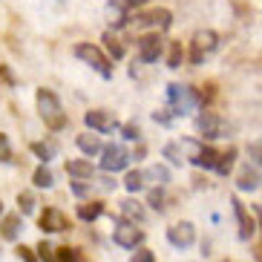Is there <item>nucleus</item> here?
I'll return each mask as SVG.
<instances>
[{"label":"nucleus","instance_id":"f257e3e1","mask_svg":"<svg viewBox=\"0 0 262 262\" xmlns=\"http://www.w3.org/2000/svg\"><path fill=\"white\" fill-rule=\"evenodd\" d=\"M35 104H38V116L40 121L47 124L52 133H61L67 127V113L61 107V98L52 93V90H43L40 86L38 93H35Z\"/></svg>","mask_w":262,"mask_h":262},{"label":"nucleus","instance_id":"f03ea898","mask_svg":"<svg viewBox=\"0 0 262 262\" xmlns=\"http://www.w3.org/2000/svg\"><path fill=\"white\" fill-rule=\"evenodd\" d=\"M196 107H199V93L193 86H187V84H170L167 86V110L176 118L193 113Z\"/></svg>","mask_w":262,"mask_h":262},{"label":"nucleus","instance_id":"7ed1b4c3","mask_svg":"<svg viewBox=\"0 0 262 262\" xmlns=\"http://www.w3.org/2000/svg\"><path fill=\"white\" fill-rule=\"evenodd\" d=\"M75 58H78V61H84L86 67H93L104 81L113 78V61H110L107 55H104V49L95 47V43H86V40L75 43Z\"/></svg>","mask_w":262,"mask_h":262},{"label":"nucleus","instance_id":"20e7f679","mask_svg":"<svg viewBox=\"0 0 262 262\" xmlns=\"http://www.w3.org/2000/svg\"><path fill=\"white\" fill-rule=\"evenodd\" d=\"M179 144H182V150H185V156H187V162H190V164L205 167V170H216L219 156H222V153H216L213 147L202 144V141H196V139H182Z\"/></svg>","mask_w":262,"mask_h":262},{"label":"nucleus","instance_id":"39448f33","mask_svg":"<svg viewBox=\"0 0 262 262\" xmlns=\"http://www.w3.org/2000/svg\"><path fill=\"white\" fill-rule=\"evenodd\" d=\"M196 133H199L202 139H208V141L228 139V133H231V124L225 121L222 116H216V113L202 110L199 116H196Z\"/></svg>","mask_w":262,"mask_h":262},{"label":"nucleus","instance_id":"423d86ee","mask_svg":"<svg viewBox=\"0 0 262 262\" xmlns=\"http://www.w3.org/2000/svg\"><path fill=\"white\" fill-rule=\"evenodd\" d=\"M219 47V35L213 29H199L190 40V63H202L210 52H216Z\"/></svg>","mask_w":262,"mask_h":262},{"label":"nucleus","instance_id":"0eeeda50","mask_svg":"<svg viewBox=\"0 0 262 262\" xmlns=\"http://www.w3.org/2000/svg\"><path fill=\"white\" fill-rule=\"evenodd\" d=\"M130 162H133V156L124 144H107L101 150V170L104 173H118V170H124Z\"/></svg>","mask_w":262,"mask_h":262},{"label":"nucleus","instance_id":"6e6552de","mask_svg":"<svg viewBox=\"0 0 262 262\" xmlns=\"http://www.w3.org/2000/svg\"><path fill=\"white\" fill-rule=\"evenodd\" d=\"M136 49H139V61L141 63H156L164 52V40H162L159 32H144V35L139 38V43H136Z\"/></svg>","mask_w":262,"mask_h":262},{"label":"nucleus","instance_id":"1a4fd4ad","mask_svg":"<svg viewBox=\"0 0 262 262\" xmlns=\"http://www.w3.org/2000/svg\"><path fill=\"white\" fill-rule=\"evenodd\" d=\"M231 205H233V219H236V228H239V231H236L239 239H242V242H251V236L256 233V228H259V225H256V219L251 216V210L242 205V199H239V196H233Z\"/></svg>","mask_w":262,"mask_h":262},{"label":"nucleus","instance_id":"9d476101","mask_svg":"<svg viewBox=\"0 0 262 262\" xmlns=\"http://www.w3.org/2000/svg\"><path fill=\"white\" fill-rule=\"evenodd\" d=\"M113 242H116L118 248L136 251V248L144 242V231H141V228H136L133 222H121V219H118V228L113 231Z\"/></svg>","mask_w":262,"mask_h":262},{"label":"nucleus","instance_id":"9b49d317","mask_svg":"<svg viewBox=\"0 0 262 262\" xmlns=\"http://www.w3.org/2000/svg\"><path fill=\"white\" fill-rule=\"evenodd\" d=\"M38 225H40L43 233H63V231L72 228L70 219H67V213L58 210V208H43V213L38 216Z\"/></svg>","mask_w":262,"mask_h":262},{"label":"nucleus","instance_id":"f8f14e48","mask_svg":"<svg viewBox=\"0 0 262 262\" xmlns=\"http://www.w3.org/2000/svg\"><path fill=\"white\" fill-rule=\"evenodd\" d=\"M136 26H153L156 32H164L173 26V15H170V9H150V12H139L136 15Z\"/></svg>","mask_w":262,"mask_h":262},{"label":"nucleus","instance_id":"ddd939ff","mask_svg":"<svg viewBox=\"0 0 262 262\" xmlns=\"http://www.w3.org/2000/svg\"><path fill=\"white\" fill-rule=\"evenodd\" d=\"M167 242L173 248H179V251H185V248H190L193 242H196V228H193V222H176L167 228Z\"/></svg>","mask_w":262,"mask_h":262},{"label":"nucleus","instance_id":"4468645a","mask_svg":"<svg viewBox=\"0 0 262 262\" xmlns=\"http://www.w3.org/2000/svg\"><path fill=\"white\" fill-rule=\"evenodd\" d=\"M84 124L90 127V130H95V133L118 130V121L113 118V113H107V110H90V113H84Z\"/></svg>","mask_w":262,"mask_h":262},{"label":"nucleus","instance_id":"2eb2a0df","mask_svg":"<svg viewBox=\"0 0 262 262\" xmlns=\"http://www.w3.org/2000/svg\"><path fill=\"white\" fill-rule=\"evenodd\" d=\"M259 185H262V170L256 167V164H242V170L236 173V187L239 190L251 193V190H259Z\"/></svg>","mask_w":262,"mask_h":262},{"label":"nucleus","instance_id":"dca6fc26","mask_svg":"<svg viewBox=\"0 0 262 262\" xmlns=\"http://www.w3.org/2000/svg\"><path fill=\"white\" fill-rule=\"evenodd\" d=\"M24 231V216L20 213H6L3 216V222H0V236L9 239V242H15Z\"/></svg>","mask_w":262,"mask_h":262},{"label":"nucleus","instance_id":"f3484780","mask_svg":"<svg viewBox=\"0 0 262 262\" xmlns=\"http://www.w3.org/2000/svg\"><path fill=\"white\" fill-rule=\"evenodd\" d=\"M67 173H70L72 179H93L95 167L90 164V159H70V162H67Z\"/></svg>","mask_w":262,"mask_h":262},{"label":"nucleus","instance_id":"a211bd4d","mask_svg":"<svg viewBox=\"0 0 262 262\" xmlns=\"http://www.w3.org/2000/svg\"><path fill=\"white\" fill-rule=\"evenodd\" d=\"M75 144H78V150H81L84 156H90V159L104 150V147H101V139H98V136H93V133H81V136L75 139Z\"/></svg>","mask_w":262,"mask_h":262},{"label":"nucleus","instance_id":"6ab92c4d","mask_svg":"<svg viewBox=\"0 0 262 262\" xmlns=\"http://www.w3.org/2000/svg\"><path fill=\"white\" fill-rule=\"evenodd\" d=\"M121 216H127V219L136 225V222H144L147 219V210H144V205H141L139 199H124L121 202Z\"/></svg>","mask_w":262,"mask_h":262},{"label":"nucleus","instance_id":"aec40b11","mask_svg":"<svg viewBox=\"0 0 262 262\" xmlns=\"http://www.w3.org/2000/svg\"><path fill=\"white\" fill-rule=\"evenodd\" d=\"M144 182L153 187H164L170 182V170L164 167V164H153V167L144 170Z\"/></svg>","mask_w":262,"mask_h":262},{"label":"nucleus","instance_id":"412c9836","mask_svg":"<svg viewBox=\"0 0 262 262\" xmlns=\"http://www.w3.org/2000/svg\"><path fill=\"white\" fill-rule=\"evenodd\" d=\"M101 213H104V202H98V199L78 205V219H81V222H95Z\"/></svg>","mask_w":262,"mask_h":262},{"label":"nucleus","instance_id":"4be33fe9","mask_svg":"<svg viewBox=\"0 0 262 262\" xmlns=\"http://www.w3.org/2000/svg\"><path fill=\"white\" fill-rule=\"evenodd\" d=\"M29 150H32L35 156H38V159H40L43 164L52 162L55 156H58V144H55V141H32Z\"/></svg>","mask_w":262,"mask_h":262},{"label":"nucleus","instance_id":"5701e85b","mask_svg":"<svg viewBox=\"0 0 262 262\" xmlns=\"http://www.w3.org/2000/svg\"><path fill=\"white\" fill-rule=\"evenodd\" d=\"M101 43H104V49H107V55L113 58V61H121L124 58V47H121V40L113 35V32H104L101 35Z\"/></svg>","mask_w":262,"mask_h":262},{"label":"nucleus","instance_id":"b1692460","mask_svg":"<svg viewBox=\"0 0 262 262\" xmlns=\"http://www.w3.org/2000/svg\"><path fill=\"white\" fill-rule=\"evenodd\" d=\"M162 156H164V159H170V164H176V167H182V164L187 162V156H185V150H182V144H179V141L164 144L162 147Z\"/></svg>","mask_w":262,"mask_h":262},{"label":"nucleus","instance_id":"393cba45","mask_svg":"<svg viewBox=\"0 0 262 262\" xmlns=\"http://www.w3.org/2000/svg\"><path fill=\"white\" fill-rule=\"evenodd\" d=\"M32 185L35 187H43V190H49V187L55 185V176H52V170L47 167V164H40L35 173H32Z\"/></svg>","mask_w":262,"mask_h":262},{"label":"nucleus","instance_id":"a878e982","mask_svg":"<svg viewBox=\"0 0 262 262\" xmlns=\"http://www.w3.org/2000/svg\"><path fill=\"white\" fill-rule=\"evenodd\" d=\"M35 205H38V202H35V193H32V190H20V193H17V213H20V216H32V213H35Z\"/></svg>","mask_w":262,"mask_h":262},{"label":"nucleus","instance_id":"bb28decb","mask_svg":"<svg viewBox=\"0 0 262 262\" xmlns=\"http://www.w3.org/2000/svg\"><path fill=\"white\" fill-rule=\"evenodd\" d=\"M233 162H236V147H228L222 156H219V164H216V173L219 176H231Z\"/></svg>","mask_w":262,"mask_h":262},{"label":"nucleus","instance_id":"cd10ccee","mask_svg":"<svg viewBox=\"0 0 262 262\" xmlns=\"http://www.w3.org/2000/svg\"><path fill=\"white\" fill-rule=\"evenodd\" d=\"M167 47H170L167 67H170V70H179V67H182V61H185V47H182V40H170Z\"/></svg>","mask_w":262,"mask_h":262},{"label":"nucleus","instance_id":"c85d7f7f","mask_svg":"<svg viewBox=\"0 0 262 262\" xmlns=\"http://www.w3.org/2000/svg\"><path fill=\"white\" fill-rule=\"evenodd\" d=\"M144 170H130L127 176H124V187H127V193H139L144 190Z\"/></svg>","mask_w":262,"mask_h":262},{"label":"nucleus","instance_id":"c756f323","mask_svg":"<svg viewBox=\"0 0 262 262\" xmlns=\"http://www.w3.org/2000/svg\"><path fill=\"white\" fill-rule=\"evenodd\" d=\"M35 251H38V259H43V262H61L58 259V248L52 242H47V239H40L38 245H35Z\"/></svg>","mask_w":262,"mask_h":262},{"label":"nucleus","instance_id":"7c9ffc66","mask_svg":"<svg viewBox=\"0 0 262 262\" xmlns=\"http://www.w3.org/2000/svg\"><path fill=\"white\" fill-rule=\"evenodd\" d=\"M107 15H110V24H113V26H124V24H127V12L118 6L116 0H110V3H107Z\"/></svg>","mask_w":262,"mask_h":262},{"label":"nucleus","instance_id":"2f4dec72","mask_svg":"<svg viewBox=\"0 0 262 262\" xmlns=\"http://www.w3.org/2000/svg\"><path fill=\"white\" fill-rule=\"evenodd\" d=\"M164 202H167V196H164V187H153V190L147 193V205H150L153 210H159V213L164 210Z\"/></svg>","mask_w":262,"mask_h":262},{"label":"nucleus","instance_id":"473e14b6","mask_svg":"<svg viewBox=\"0 0 262 262\" xmlns=\"http://www.w3.org/2000/svg\"><path fill=\"white\" fill-rule=\"evenodd\" d=\"M95 187H98V185H95L93 179H75V182H72V193H75V196H81V199H84V196H90Z\"/></svg>","mask_w":262,"mask_h":262},{"label":"nucleus","instance_id":"72a5a7b5","mask_svg":"<svg viewBox=\"0 0 262 262\" xmlns=\"http://www.w3.org/2000/svg\"><path fill=\"white\" fill-rule=\"evenodd\" d=\"M58 259L61 262H86L78 248H58Z\"/></svg>","mask_w":262,"mask_h":262},{"label":"nucleus","instance_id":"f704fd0d","mask_svg":"<svg viewBox=\"0 0 262 262\" xmlns=\"http://www.w3.org/2000/svg\"><path fill=\"white\" fill-rule=\"evenodd\" d=\"M248 159H251V164H256V167L262 170V139L248 144Z\"/></svg>","mask_w":262,"mask_h":262},{"label":"nucleus","instance_id":"c9c22d12","mask_svg":"<svg viewBox=\"0 0 262 262\" xmlns=\"http://www.w3.org/2000/svg\"><path fill=\"white\" fill-rule=\"evenodd\" d=\"M121 139H127V141H139V139H141V130H139V124H136V121L124 124V127H121Z\"/></svg>","mask_w":262,"mask_h":262},{"label":"nucleus","instance_id":"e433bc0d","mask_svg":"<svg viewBox=\"0 0 262 262\" xmlns=\"http://www.w3.org/2000/svg\"><path fill=\"white\" fill-rule=\"evenodd\" d=\"M173 113H170V110H156L153 113V121H159V124H173Z\"/></svg>","mask_w":262,"mask_h":262},{"label":"nucleus","instance_id":"4c0bfd02","mask_svg":"<svg viewBox=\"0 0 262 262\" xmlns=\"http://www.w3.org/2000/svg\"><path fill=\"white\" fill-rule=\"evenodd\" d=\"M130 262H156L153 259V251H147V248H139L136 254H133V259Z\"/></svg>","mask_w":262,"mask_h":262},{"label":"nucleus","instance_id":"58836bf2","mask_svg":"<svg viewBox=\"0 0 262 262\" xmlns=\"http://www.w3.org/2000/svg\"><path fill=\"white\" fill-rule=\"evenodd\" d=\"M0 81H3V84H9V86H15V84H17L15 75H12V70H9L6 63H0Z\"/></svg>","mask_w":262,"mask_h":262},{"label":"nucleus","instance_id":"ea45409f","mask_svg":"<svg viewBox=\"0 0 262 262\" xmlns=\"http://www.w3.org/2000/svg\"><path fill=\"white\" fill-rule=\"evenodd\" d=\"M118 6L124 9V12H133V9H141L147 3V0H116Z\"/></svg>","mask_w":262,"mask_h":262},{"label":"nucleus","instance_id":"a19ab883","mask_svg":"<svg viewBox=\"0 0 262 262\" xmlns=\"http://www.w3.org/2000/svg\"><path fill=\"white\" fill-rule=\"evenodd\" d=\"M32 251H35V248H26V245H20V248H17V256H20L24 262H38V256L32 254Z\"/></svg>","mask_w":262,"mask_h":262},{"label":"nucleus","instance_id":"79ce46f5","mask_svg":"<svg viewBox=\"0 0 262 262\" xmlns=\"http://www.w3.org/2000/svg\"><path fill=\"white\" fill-rule=\"evenodd\" d=\"M256 225H259V231H262V205H256Z\"/></svg>","mask_w":262,"mask_h":262},{"label":"nucleus","instance_id":"37998d69","mask_svg":"<svg viewBox=\"0 0 262 262\" xmlns=\"http://www.w3.org/2000/svg\"><path fill=\"white\" fill-rule=\"evenodd\" d=\"M256 259H259V262H262V245H259V248H256Z\"/></svg>","mask_w":262,"mask_h":262},{"label":"nucleus","instance_id":"c03bdc74","mask_svg":"<svg viewBox=\"0 0 262 262\" xmlns=\"http://www.w3.org/2000/svg\"><path fill=\"white\" fill-rule=\"evenodd\" d=\"M3 216H6V213H3V202H0V222H3Z\"/></svg>","mask_w":262,"mask_h":262},{"label":"nucleus","instance_id":"a18cd8bd","mask_svg":"<svg viewBox=\"0 0 262 262\" xmlns=\"http://www.w3.org/2000/svg\"><path fill=\"white\" fill-rule=\"evenodd\" d=\"M58 3H63V0H58Z\"/></svg>","mask_w":262,"mask_h":262},{"label":"nucleus","instance_id":"49530a36","mask_svg":"<svg viewBox=\"0 0 262 262\" xmlns=\"http://www.w3.org/2000/svg\"><path fill=\"white\" fill-rule=\"evenodd\" d=\"M225 262H228V259H225Z\"/></svg>","mask_w":262,"mask_h":262}]
</instances>
